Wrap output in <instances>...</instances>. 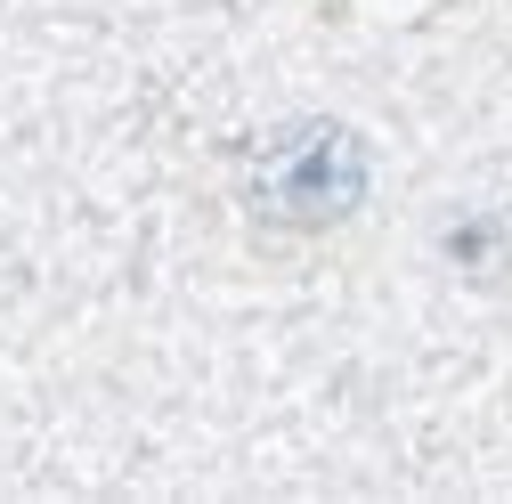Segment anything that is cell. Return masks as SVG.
<instances>
[{"label": "cell", "mask_w": 512, "mask_h": 504, "mask_svg": "<svg viewBox=\"0 0 512 504\" xmlns=\"http://www.w3.org/2000/svg\"><path fill=\"white\" fill-rule=\"evenodd\" d=\"M244 196L269 228H334L366 196V147L342 122H293L252 155Z\"/></svg>", "instance_id": "6da1fadb"}]
</instances>
